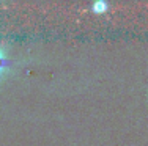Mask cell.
<instances>
[{
    "instance_id": "6da1fadb",
    "label": "cell",
    "mask_w": 148,
    "mask_h": 146,
    "mask_svg": "<svg viewBox=\"0 0 148 146\" xmlns=\"http://www.w3.org/2000/svg\"><path fill=\"white\" fill-rule=\"evenodd\" d=\"M13 66V60L6 55V52L3 50V47L0 46V77L5 74L6 69H10Z\"/></svg>"
},
{
    "instance_id": "7a4b0ae2",
    "label": "cell",
    "mask_w": 148,
    "mask_h": 146,
    "mask_svg": "<svg viewBox=\"0 0 148 146\" xmlns=\"http://www.w3.org/2000/svg\"><path fill=\"white\" fill-rule=\"evenodd\" d=\"M104 8H106V3H103V2H96V3H95V10H96V11H103Z\"/></svg>"
}]
</instances>
